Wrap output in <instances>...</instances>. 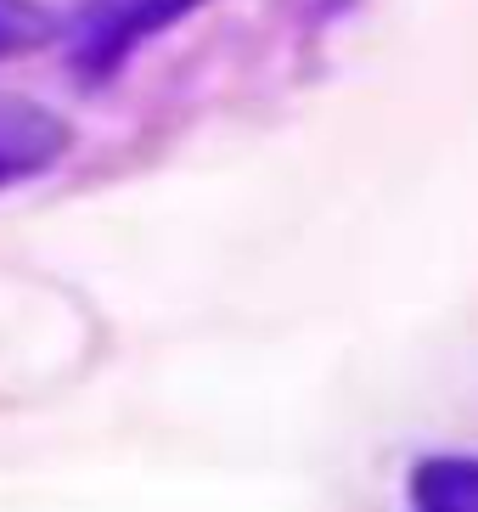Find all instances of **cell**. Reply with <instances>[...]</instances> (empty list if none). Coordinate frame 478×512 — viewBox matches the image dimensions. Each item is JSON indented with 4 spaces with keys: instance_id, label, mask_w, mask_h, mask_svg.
I'll return each instance as SVG.
<instances>
[{
    "instance_id": "obj_1",
    "label": "cell",
    "mask_w": 478,
    "mask_h": 512,
    "mask_svg": "<svg viewBox=\"0 0 478 512\" xmlns=\"http://www.w3.org/2000/svg\"><path fill=\"white\" fill-rule=\"evenodd\" d=\"M209 0H79L62 17V46H68V68L79 85H113L130 68L141 46H152L158 34L175 23L197 17Z\"/></svg>"
},
{
    "instance_id": "obj_2",
    "label": "cell",
    "mask_w": 478,
    "mask_h": 512,
    "mask_svg": "<svg viewBox=\"0 0 478 512\" xmlns=\"http://www.w3.org/2000/svg\"><path fill=\"white\" fill-rule=\"evenodd\" d=\"M74 152V124L51 102L23 91H0V192L29 186Z\"/></svg>"
},
{
    "instance_id": "obj_3",
    "label": "cell",
    "mask_w": 478,
    "mask_h": 512,
    "mask_svg": "<svg viewBox=\"0 0 478 512\" xmlns=\"http://www.w3.org/2000/svg\"><path fill=\"white\" fill-rule=\"evenodd\" d=\"M405 496L422 512H478V456H422Z\"/></svg>"
},
{
    "instance_id": "obj_4",
    "label": "cell",
    "mask_w": 478,
    "mask_h": 512,
    "mask_svg": "<svg viewBox=\"0 0 478 512\" xmlns=\"http://www.w3.org/2000/svg\"><path fill=\"white\" fill-rule=\"evenodd\" d=\"M62 34V17L45 0H0V62L34 57Z\"/></svg>"
}]
</instances>
